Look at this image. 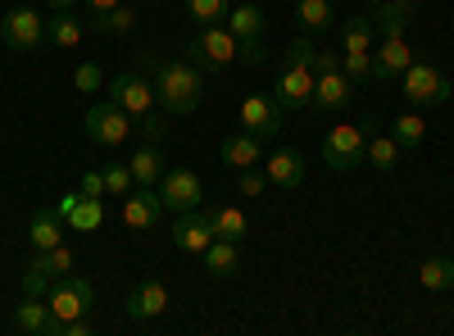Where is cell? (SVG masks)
Segmentation results:
<instances>
[{
	"label": "cell",
	"instance_id": "cell-1",
	"mask_svg": "<svg viewBox=\"0 0 454 336\" xmlns=\"http://www.w3.org/2000/svg\"><path fill=\"white\" fill-rule=\"evenodd\" d=\"M145 68H155V105L164 109V114L173 119H186V114H196L200 109V96H205V82H200V68L192 59H141Z\"/></svg>",
	"mask_w": 454,
	"mask_h": 336
},
{
	"label": "cell",
	"instance_id": "cell-2",
	"mask_svg": "<svg viewBox=\"0 0 454 336\" xmlns=\"http://www.w3.org/2000/svg\"><path fill=\"white\" fill-rule=\"evenodd\" d=\"M237 36H232V27H223V23H214V27H200L196 36H192V46H186V59H192L200 73H218V68H227L237 59Z\"/></svg>",
	"mask_w": 454,
	"mask_h": 336
},
{
	"label": "cell",
	"instance_id": "cell-3",
	"mask_svg": "<svg viewBox=\"0 0 454 336\" xmlns=\"http://www.w3.org/2000/svg\"><path fill=\"white\" fill-rule=\"evenodd\" d=\"M400 91H404L409 105H445L450 100V82L432 59H413L400 73Z\"/></svg>",
	"mask_w": 454,
	"mask_h": 336
},
{
	"label": "cell",
	"instance_id": "cell-4",
	"mask_svg": "<svg viewBox=\"0 0 454 336\" xmlns=\"http://www.w3.org/2000/svg\"><path fill=\"white\" fill-rule=\"evenodd\" d=\"M237 119H241V132L259 137V141H273L282 132V119H286V105L278 96H263V91H250L237 109Z\"/></svg>",
	"mask_w": 454,
	"mask_h": 336
},
{
	"label": "cell",
	"instance_id": "cell-5",
	"mask_svg": "<svg viewBox=\"0 0 454 336\" xmlns=\"http://www.w3.org/2000/svg\"><path fill=\"white\" fill-rule=\"evenodd\" d=\"M73 264H78V254H73L64 241L51 246V250H36L27 259V273H23V295H46L55 277H64Z\"/></svg>",
	"mask_w": 454,
	"mask_h": 336
},
{
	"label": "cell",
	"instance_id": "cell-6",
	"mask_svg": "<svg viewBox=\"0 0 454 336\" xmlns=\"http://www.w3.org/2000/svg\"><path fill=\"white\" fill-rule=\"evenodd\" d=\"M364 151H368L364 128H355V123H336V128L327 132V141H323V164H327L332 173H350V168L364 164Z\"/></svg>",
	"mask_w": 454,
	"mask_h": 336
},
{
	"label": "cell",
	"instance_id": "cell-7",
	"mask_svg": "<svg viewBox=\"0 0 454 336\" xmlns=\"http://www.w3.org/2000/svg\"><path fill=\"white\" fill-rule=\"evenodd\" d=\"M91 301H96V286H91L87 277H78V273L55 277V282H51V291H46L51 314H55V318H64V323H68V318H87Z\"/></svg>",
	"mask_w": 454,
	"mask_h": 336
},
{
	"label": "cell",
	"instance_id": "cell-8",
	"mask_svg": "<svg viewBox=\"0 0 454 336\" xmlns=\"http://www.w3.org/2000/svg\"><path fill=\"white\" fill-rule=\"evenodd\" d=\"M82 132H87L96 145H123V141L132 137V114H128V109H119L114 100H100V105L87 109Z\"/></svg>",
	"mask_w": 454,
	"mask_h": 336
},
{
	"label": "cell",
	"instance_id": "cell-9",
	"mask_svg": "<svg viewBox=\"0 0 454 336\" xmlns=\"http://www.w3.org/2000/svg\"><path fill=\"white\" fill-rule=\"evenodd\" d=\"M109 100L119 105V109H128L132 123H141V119L155 114V87H150L141 73H119V78L109 82Z\"/></svg>",
	"mask_w": 454,
	"mask_h": 336
},
{
	"label": "cell",
	"instance_id": "cell-10",
	"mask_svg": "<svg viewBox=\"0 0 454 336\" xmlns=\"http://www.w3.org/2000/svg\"><path fill=\"white\" fill-rule=\"evenodd\" d=\"M173 246L182 250V254H205L209 246H214V223H209V209H186V214H177V223H173Z\"/></svg>",
	"mask_w": 454,
	"mask_h": 336
},
{
	"label": "cell",
	"instance_id": "cell-11",
	"mask_svg": "<svg viewBox=\"0 0 454 336\" xmlns=\"http://www.w3.org/2000/svg\"><path fill=\"white\" fill-rule=\"evenodd\" d=\"M14 332H23V336H64V318H55L51 314V305H46V295H23V301L14 305Z\"/></svg>",
	"mask_w": 454,
	"mask_h": 336
},
{
	"label": "cell",
	"instance_id": "cell-12",
	"mask_svg": "<svg viewBox=\"0 0 454 336\" xmlns=\"http://www.w3.org/2000/svg\"><path fill=\"white\" fill-rule=\"evenodd\" d=\"M42 42H46L42 14H36L32 5H14V10L5 14V46L19 51V55H27V51H36Z\"/></svg>",
	"mask_w": 454,
	"mask_h": 336
},
{
	"label": "cell",
	"instance_id": "cell-13",
	"mask_svg": "<svg viewBox=\"0 0 454 336\" xmlns=\"http://www.w3.org/2000/svg\"><path fill=\"white\" fill-rule=\"evenodd\" d=\"M160 196H164V209H173V214L196 209V205H200V177H196L192 168H164Z\"/></svg>",
	"mask_w": 454,
	"mask_h": 336
},
{
	"label": "cell",
	"instance_id": "cell-14",
	"mask_svg": "<svg viewBox=\"0 0 454 336\" xmlns=\"http://www.w3.org/2000/svg\"><path fill=\"white\" fill-rule=\"evenodd\" d=\"M123 309H128V318H137V323H145V318H160V314L168 309V286H164L160 277H145V282H137V286L123 295Z\"/></svg>",
	"mask_w": 454,
	"mask_h": 336
},
{
	"label": "cell",
	"instance_id": "cell-15",
	"mask_svg": "<svg viewBox=\"0 0 454 336\" xmlns=\"http://www.w3.org/2000/svg\"><path fill=\"white\" fill-rule=\"evenodd\" d=\"M164 214V196L155 191V186H132L128 200H123V223L132 232H145V228H155Z\"/></svg>",
	"mask_w": 454,
	"mask_h": 336
},
{
	"label": "cell",
	"instance_id": "cell-16",
	"mask_svg": "<svg viewBox=\"0 0 454 336\" xmlns=\"http://www.w3.org/2000/svg\"><path fill=\"white\" fill-rule=\"evenodd\" d=\"M350 100H355V82H350L340 68L314 73V109H323V114H336V109H346Z\"/></svg>",
	"mask_w": 454,
	"mask_h": 336
},
{
	"label": "cell",
	"instance_id": "cell-17",
	"mask_svg": "<svg viewBox=\"0 0 454 336\" xmlns=\"http://www.w3.org/2000/svg\"><path fill=\"white\" fill-rule=\"evenodd\" d=\"M413 64V51L404 36H382V46L372 51V78L377 82H400V73Z\"/></svg>",
	"mask_w": 454,
	"mask_h": 336
},
{
	"label": "cell",
	"instance_id": "cell-18",
	"mask_svg": "<svg viewBox=\"0 0 454 336\" xmlns=\"http://www.w3.org/2000/svg\"><path fill=\"white\" fill-rule=\"evenodd\" d=\"M273 96H278L286 109H309V105H314V68H282Z\"/></svg>",
	"mask_w": 454,
	"mask_h": 336
},
{
	"label": "cell",
	"instance_id": "cell-19",
	"mask_svg": "<svg viewBox=\"0 0 454 336\" xmlns=\"http://www.w3.org/2000/svg\"><path fill=\"white\" fill-rule=\"evenodd\" d=\"M368 19L377 36H404L413 23V0H377Z\"/></svg>",
	"mask_w": 454,
	"mask_h": 336
},
{
	"label": "cell",
	"instance_id": "cell-20",
	"mask_svg": "<svg viewBox=\"0 0 454 336\" xmlns=\"http://www.w3.org/2000/svg\"><path fill=\"white\" fill-rule=\"evenodd\" d=\"M263 177H269V186H278V191H300V182H305V160H300L295 151H278L263 160Z\"/></svg>",
	"mask_w": 454,
	"mask_h": 336
},
{
	"label": "cell",
	"instance_id": "cell-21",
	"mask_svg": "<svg viewBox=\"0 0 454 336\" xmlns=\"http://www.w3.org/2000/svg\"><path fill=\"white\" fill-rule=\"evenodd\" d=\"M218 151H223V164H227V168H237V173L263 164V141L250 137V132H227Z\"/></svg>",
	"mask_w": 454,
	"mask_h": 336
},
{
	"label": "cell",
	"instance_id": "cell-22",
	"mask_svg": "<svg viewBox=\"0 0 454 336\" xmlns=\"http://www.w3.org/2000/svg\"><path fill=\"white\" fill-rule=\"evenodd\" d=\"M64 232H68V218H64L59 209H36L32 223H27V241H32V250H51V246H59Z\"/></svg>",
	"mask_w": 454,
	"mask_h": 336
},
{
	"label": "cell",
	"instance_id": "cell-23",
	"mask_svg": "<svg viewBox=\"0 0 454 336\" xmlns=\"http://www.w3.org/2000/svg\"><path fill=\"white\" fill-rule=\"evenodd\" d=\"M209 223H214V237H223V241H246L250 237V218L237 209V205H218V209H209Z\"/></svg>",
	"mask_w": 454,
	"mask_h": 336
},
{
	"label": "cell",
	"instance_id": "cell-24",
	"mask_svg": "<svg viewBox=\"0 0 454 336\" xmlns=\"http://www.w3.org/2000/svg\"><path fill=\"white\" fill-rule=\"evenodd\" d=\"M295 23L300 32H327L336 27V10H332V0H295Z\"/></svg>",
	"mask_w": 454,
	"mask_h": 336
},
{
	"label": "cell",
	"instance_id": "cell-25",
	"mask_svg": "<svg viewBox=\"0 0 454 336\" xmlns=\"http://www.w3.org/2000/svg\"><path fill=\"white\" fill-rule=\"evenodd\" d=\"M128 168H132L137 186H155V182L164 177V168H168V164H164V155H160V145H150V141H145L141 151L128 160Z\"/></svg>",
	"mask_w": 454,
	"mask_h": 336
},
{
	"label": "cell",
	"instance_id": "cell-26",
	"mask_svg": "<svg viewBox=\"0 0 454 336\" xmlns=\"http://www.w3.org/2000/svg\"><path fill=\"white\" fill-rule=\"evenodd\" d=\"M227 27H232L237 42H259V36L269 32V23H263V10H259V5H237L232 14H227Z\"/></svg>",
	"mask_w": 454,
	"mask_h": 336
},
{
	"label": "cell",
	"instance_id": "cell-27",
	"mask_svg": "<svg viewBox=\"0 0 454 336\" xmlns=\"http://www.w3.org/2000/svg\"><path fill=\"white\" fill-rule=\"evenodd\" d=\"M205 259V269L214 273V277H232L237 269H241V254H237V241H223V237H214V246L200 254Z\"/></svg>",
	"mask_w": 454,
	"mask_h": 336
},
{
	"label": "cell",
	"instance_id": "cell-28",
	"mask_svg": "<svg viewBox=\"0 0 454 336\" xmlns=\"http://www.w3.org/2000/svg\"><path fill=\"white\" fill-rule=\"evenodd\" d=\"M419 282L427 291H450L454 286V259L450 254H427L419 264Z\"/></svg>",
	"mask_w": 454,
	"mask_h": 336
},
{
	"label": "cell",
	"instance_id": "cell-29",
	"mask_svg": "<svg viewBox=\"0 0 454 336\" xmlns=\"http://www.w3.org/2000/svg\"><path fill=\"white\" fill-rule=\"evenodd\" d=\"M391 137L400 141V151H419L423 137H427V119L413 114V109H404L400 119H391Z\"/></svg>",
	"mask_w": 454,
	"mask_h": 336
},
{
	"label": "cell",
	"instance_id": "cell-30",
	"mask_svg": "<svg viewBox=\"0 0 454 336\" xmlns=\"http://www.w3.org/2000/svg\"><path fill=\"white\" fill-rule=\"evenodd\" d=\"M46 42L59 46V51H73V46L82 42V23L73 19V14H51L46 19Z\"/></svg>",
	"mask_w": 454,
	"mask_h": 336
},
{
	"label": "cell",
	"instance_id": "cell-31",
	"mask_svg": "<svg viewBox=\"0 0 454 336\" xmlns=\"http://www.w3.org/2000/svg\"><path fill=\"white\" fill-rule=\"evenodd\" d=\"M100 223H105L100 196H78V205H73V214H68V232H96Z\"/></svg>",
	"mask_w": 454,
	"mask_h": 336
},
{
	"label": "cell",
	"instance_id": "cell-32",
	"mask_svg": "<svg viewBox=\"0 0 454 336\" xmlns=\"http://www.w3.org/2000/svg\"><path fill=\"white\" fill-rule=\"evenodd\" d=\"M340 51H372V19L368 14H350L340 23Z\"/></svg>",
	"mask_w": 454,
	"mask_h": 336
},
{
	"label": "cell",
	"instance_id": "cell-33",
	"mask_svg": "<svg viewBox=\"0 0 454 336\" xmlns=\"http://www.w3.org/2000/svg\"><path fill=\"white\" fill-rule=\"evenodd\" d=\"M400 141L395 137H368V151H364V160H372V168H382V173H391L395 164H400Z\"/></svg>",
	"mask_w": 454,
	"mask_h": 336
},
{
	"label": "cell",
	"instance_id": "cell-34",
	"mask_svg": "<svg viewBox=\"0 0 454 336\" xmlns=\"http://www.w3.org/2000/svg\"><path fill=\"white\" fill-rule=\"evenodd\" d=\"M87 27H91V32H132V27H137V10H132V5H114V10H105V14H91Z\"/></svg>",
	"mask_w": 454,
	"mask_h": 336
},
{
	"label": "cell",
	"instance_id": "cell-35",
	"mask_svg": "<svg viewBox=\"0 0 454 336\" xmlns=\"http://www.w3.org/2000/svg\"><path fill=\"white\" fill-rule=\"evenodd\" d=\"M340 73L355 87H368L372 82V51H340Z\"/></svg>",
	"mask_w": 454,
	"mask_h": 336
},
{
	"label": "cell",
	"instance_id": "cell-36",
	"mask_svg": "<svg viewBox=\"0 0 454 336\" xmlns=\"http://www.w3.org/2000/svg\"><path fill=\"white\" fill-rule=\"evenodd\" d=\"M186 14H192V23H200V27H214L232 10H227V0H186Z\"/></svg>",
	"mask_w": 454,
	"mask_h": 336
},
{
	"label": "cell",
	"instance_id": "cell-37",
	"mask_svg": "<svg viewBox=\"0 0 454 336\" xmlns=\"http://www.w3.org/2000/svg\"><path fill=\"white\" fill-rule=\"evenodd\" d=\"M314 55H318V46L309 42V32H305V36H295V42L282 51V64L286 68H314Z\"/></svg>",
	"mask_w": 454,
	"mask_h": 336
},
{
	"label": "cell",
	"instance_id": "cell-38",
	"mask_svg": "<svg viewBox=\"0 0 454 336\" xmlns=\"http://www.w3.org/2000/svg\"><path fill=\"white\" fill-rule=\"evenodd\" d=\"M100 173H105V191H109V196H128L132 186H137V177H132L128 164H109V168H100Z\"/></svg>",
	"mask_w": 454,
	"mask_h": 336
},
{
	"label": "cell",
	"instance_id": "cell-39",
	"mask_svg": "<svg viewBox=\"0 0 454 336\" xmlns=\"http://www.w3.org/2000/svg\"><path fill=\"white\" fill-rule=\"evenodd\" d=\"M73 82H78V91H100L105 87V73H100V64H78Z\"/></svg>",
	"mask_w": 454,
	"mask_h": 336
},
{
	"label": "cell",
	"instance_id": "cell-40",
	"mask_svg": "<svg viewBox=\"0 0 454 336\" xmlns=\"http://www.w3.org/2000/svg\"><path fill=\"white\" fill-rule=\"evenodd\" d=\"M237 59H241L246 68H263V64H269V51H263V36H259V42H241V46H237Z\"/></svg>",
	"mask_w": 454,
	"mask_h": 336
},
{
	"label": "cell",
	"instance_id": "cell-41",
	"mask_svg": "<svg viewBox=\"0 0 454 336\" xmlns=\"http://www.w3.org/2000/svg\"><path fill=\"white\" fill-rule=\"evenodd\" d=\"M263 186H269V177H263V173L241 168V177H237V191H241V196H263Z\"/></svg>",
	"mask_w": 454,
	"mask_h": 336
},
{
	"label": "cell",
	"instance_id": "cell-42",
	"mask_svg": "<svg viewBox=\"0 0 454 336\" xmlns=\"http://www.w3.org/2000/svg\"><path fill=\"white\" fill-rule=\"evenodd\" d=\"M82 196H105V173H100V168H91V173L82 177Z\"/></svg>",
	"mask_w": 454,
	"mask_h": 336
},
{
	"label": "cell",
	"instance_id": "cell-43",
	"mask_svg": "<svg viewBox=\"0 0 454 336\" xmlns=\"http://www.w3.org/2000/svg\"><path fill=\"white\" fill-rule=\"evenodd\" d=\"M327 68H340V55L336 51H318L314 55V73H327Z\"/></svg>",
	"mask_w": 454,
	"mask_h": 336
},
{
	"label": "cell",
	"instance_id": "cell-44",
	"mask_svg": "<svg viewBox=\"0 0 454 336\" xmlns=\"http://www.w3.org/2000/svg\"><path fill=\"white\" fill-rule=\"evenodd\" d=\"M46 10L51 14H73V10H82V0H46Z\"/></svg>",
	"mask_w": 454,
	"mask_h": 336
},
{
	"label": "cell",
	"instance_id": "cell-45",
	"mask_svg": "<svg viewBox=\"0 0 454 336\" xmlns=\"http://www.w3.org/2000/svg\"><path fill=\"white\" fill-rule=\"evenodd\" d=\"M114 5H123V0H82L87 14H105V10H114Z\"/></svg>",
	"mask_w": 454,
	"mask_h": 336
},
{
	"label": "cell",
	"instance_id": "cell-46",
	"mask_svg": "<svg viewBox=\"0 0 454 336\" xmlns=\"http://www.w3.org/2000/svg\"><path fill=\"white\" fill-rule=\"evenodd\" d=\"M0 32H5V10H0Z\"/></svg>",
	"mask_w": 454,
	"mask_h": 336
}]
</instances>
